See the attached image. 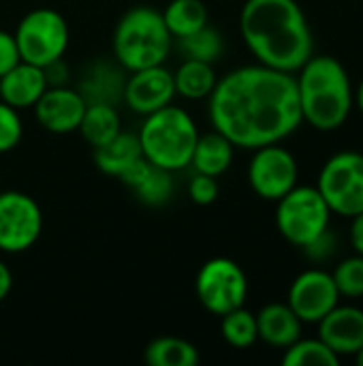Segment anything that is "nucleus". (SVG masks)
<instances>
[{
	"instance_id": "obj_19",
	"label": "nucleus",
	"mask_w": 363,
	"mask_h": 366,
	"mask_svg": "<svg viewBox=\"0 0 363 366\" xmlns=\"http://www.w3.org/2000/svg\"><path fill=\"white\" fill-rule=\"evenodd\" d=\"M124 81L126 79L118 66H113L109 62H94L83 73L77 90L86 99L88 105H92V103L116 105L118 101H122Z\"/></svg>"
},
{
	"instance_id": "obj_7",
	"label": "nucleus",
	"mask_w": 363,
	"mask_h": 366,
	"mask_svg": "<svg viewBox=\"0 0 363 366\" xmlns=\"http://www.w3.org/2000/svg\"><path fill=\"white\" fill-rule=\"evenodd\" d=\"M13 36L19 58L45 69L64 56L68 47V24L58 11L41 6L19 19Z\"/></svg>"
},
{
	"instance_id": "obj_28",
	"label": "nucleus",
	"mask_w": 363,
	"mask_h": 366,
	"mask_svg": "<svg viewBox=\"0 0 363 366\" xmlns=\"http://www.w3.org/2000/svg\"><path fill=\"white\" fill-rule=\"evenodd\" d=\"M178 41H180V51L184 54V58H193V60H201V62H210V64H214L225 49L220 32L214 30L210 24H205L197 32H193L184 39H178Z\"/></svg>"
},
{
	"instance_id": "obj_13",
	"label": "nucleus",
	"mask_w": 363,
	"mask_h": 366,
	"mask_svg": "<svg viewBox=\"0 0 363 366\" xmlns=\"http://www.w3.org/2000/svg\"><path fill=\"white\" fill-rule=\"evenodd\" d=\"M173 97H175L173 73L165 69V64H156L131 73V77L124 81L122 101L135 114L148 116L165 105H171Z\"/></svg>"
},
{
	"instance_id": "obj_23",
	"label": "nucleus",
	"mask_w": 363,
	"mask_h": 366,
	"mask_svg": "<svg viewBox=\"0 0 363 366\" xmlns=\"http://www.w3.org/2000/svg\"><path fill=\"white\" fill-rule=\"evenodd\" d=\"M77 131L92 148L105 146L122 131V122L116 105H107V103L88 105Z\"/></svg>"
},
{
	"instance_id": "obj_26",
	"label": "nucleus",
	"mask_w": 363,
	"mask_h": 366,
	"mask_svg": "<svg viewBox=\"0 0 363 366\" xmlns=\"http://www.w3.org/2000/svg\"><path fill=\"white\" fill-rule=\"evenodd\" d=\"M220 335L223 339L235 347V350H246L252 347L259 341V330H257V315L250 313L244 307H237L220 317Z\"/></svg>"
},
{
	"instance_id": "obj_2",
	"label": "nucleus",
	"mask_w": 363,
	"mask_h": 366,
	"mask_svg": "<svg viewBox=\"0 0 363 366\" xmlns=\"http://www.w3.org/2000/svg\"><path fill=\"white\" fill-rule=\"evenodd\" d=\"M240 32L250 54L270 69L297 73L315 54V39L297 0H246Z\"/></svg>"
},
{
	"instance_id": "obj_21",
	"label": "nucleus",
	"mask_w": 363,
	"mask_h": 366,
	"mask_svg": "<svg viewBox=\"0 0 363 366\" xmlns=\"http://www.w3.org/2000/svg\"><path fill=\"white\" fill-rule=\"evenodd\" d=\"M141 157L143 154H141L139 137L135 133H126V131H120L105 146L94 148V163H96V167L103 174L116 176V178H120V174L126 167H131Z\"/></svg>"
},
{
	"instance_id": "obj_10",
	"label": "nucleus",
	"mask_w": 363,
	"mask_h": 366,
	"mask_svg": "<svg viewBox=\"0 0 363 366\" xmlns=\"http://www.w3.org/2000/svg\"><path fill=\"white\" fill-rule=\"evenodd\" d=\"M43 232L41 206L26 193L0 191V251L24 253Z\"/></svg>"
},
{
	"instance_id": "obj_25",
	"label": "nucleus",
	"mask_w": 363,
	"mask_h": 366,
	"mask_svg": "<svg viewBox=\"0 0 363 366\" xmlns=\"http://www.w3.org/2000/svg\"><path fill=\"white\" fill-rule=\"evenodd\" d=\"M163 19L173 39H184L203 28L210 13L203 0H171L163 11Z\"/></svg>"
},
{
	"instance_id": "obj_14",
	"label": "nucleus",
	"mask_w": 363,
	"mask_h": 366,
	"mask_svg": "<svg viewBox=\"0 0 363 366\" xmlns=\"http://www.w3.org/2000/svg\"><path fill=\"white\" fill-rule=\"evenodd\" d=\"M88 103L68 86H49L34 103V116L39 124L56 135H66L79 129Z\"/></svg>"
},
{
	"instance_id": "obj_12",
	"label": "nucleus",
	"mask_w": 363,
	"mask_h": 366,
	"mask_svg": "<svg viewBox=\"0 0 363 366\" xmlns=\"http://www.w3.org/2000/svg\"><path fill=\"white\" fill-rule=\"evenodd\" d=\"M287 305L302 320V324H319L336 305H340V294L332 272L308 268L297 274L289 287Z\"/></svg>"
},
{
	"instance_id": "obj_32",
	"label": "nucleus",
	"mask_w": 363,
	"mask_h": 366,
	"mask_svg": "<svg viewBox=\"0 0 363 366\" xmlns=\"http://www.w3.org/2000/svg\"><path fill=\"white\" fill-rule=\"evenodd\" d=\"M302 249H304V253H306L308 259H312L315 264H321V262H327V259H332L336 255V251H338V238L329 229H325L321 236H317L312 242H308Z\"/></svg>"
},
{
	"instance_id": "obj_6",
	"label": "nucleus",
	"mask_w": 363,
	"mask_h": 366,
	"mask_svg": "<svg viewBox=\"0 0 363 366\" xmlns=\"http://www.w3.org/2000/svg\"><path fill=\"white\" fill-rule=\"evenodd\" d=\"M276 204V227L293 247L302 249L329 229L332 210L317 187L295 184Z\"/></svg>"
},
{
	"instance_id": "obj_34",
	"label": "nucleus",
	"mask_w": 363,
	"mask_h": 366,
	"mask_svg": "<svg viewBox=\"0 0 363 366\" xmlns=\"http://www.w3.org/2000/svg\"><path fill=\"white\" fill-rule=\"evenodd\" d=\"M351 244L357 255H363V212L351 217Z\"/></svg>"
},
{
	"instance_id": "obj_16",
	"label": "nucleus",
	"mask_w": 363,
	"mask_h": 366,
	"mask_svg": "<svg viewBox=\"0 0 363 366\" xmlns=\"http://www.w3.org/2000/svg\"><path fill=\"white\" fill-rule=\"evenodd\" d=\"M120 180L148 206H165L173 195V172L152 165L143 157L120 174Z\"/></svg>"
},
{
	"instance_id": "obj_11",
	"label": "nucleus",
	"mask_w": 363,
	"mask_h": 366,
	"mask_svg": "<svg viewBox=\"0 0 363 366\" xmlns=\"http://www.w3.org/2000/svg\"><path fill=\"white\" fill-rule=\"evenodd\" d=\"M297 178L300 167L291 150L280 144L255 148L248 165V184L261 199L278 202L297 184Z\"/></svg>"
},
{
	"instance_id": "obj_20",
	"label": "nucleus",
	"mask_w": 363,
	"mask_h": 366,
	"mask_svg": "<svg viewBox=\"0 0 363 366\" xmlns=\"http://www.w3.org/2000/svg\"><path fill=\"white\" fill-rule=\"evenodd\" d=\"M233 144L218 133L216 129L212 133L199 135L195 150H193V159L190 165L195 167L197 174H208V176H223L231 163H233Z\"/></svg>"
},
{
	"instance_id": "obj_1",
	"label": "nucleus",
	"mask_w": 363,
	"mask_h": 366,
	"mask_svg": "<svg viewBox=\"0 0 363 366\" xmlns=\"http://www.w3.org/2000/svg\"><path fill=\"white\" fill-rule=\"evenodd\" d=\"M208 114L212 127L237 148L280 144L302 124L295 73L265 64L240 66L216 81Z\"/></svg>"
},
{
	"instance_id": "obj_31",
	"label": "nucleus",
	"mask_w": 363,
	"mask_h": 366,
	"mask_svg": "<svg viewBox=\"0 0 363 366\" xmlns=\"http://www.w3.org/2000/svg\"><path fill=\"white\" fill-rule=\"evenodd\" d=\"M218 182L214 176H208V174H197L193 176V180L188 182V195L190 199L197 204V206H210L216 202L218 197Z\"/></svg>"
},
{
	"instance_id": "obj_36",
	"label": "nucleus",
	"mask_w": 363,
	"mask_h": 366,
	"mask_svg": "<svg viewBox=\"0 0 363 366\" xmlns=\"http://www.w3.org/2000/svg\"><path fill=\"white\" fill-rule=\"evenodd\" d=\"M355 105H357V109L363 114V77L362 81H359V86L355 88Z\"/></svg>"
},
{
	"instance_id": "obj_33",
	"label": "nucleus",
	"mask_w": 363,
	"mask_h": 366,
	"mask_svg": "<svg viewBox=\"0 0 363 366\" xmlns=\"http://www.w3.org/2000/svg\"><path fill=\"white\" fill-rule=\"evenodd\" d=\"M19 51H17V43L15 36L11 32L0 30V77L19 62Z\"/></svg>"
},
{
	"instance_id": "obj_27",
	"label": "nucleus",
	"mask_w": 363,
	"mask_h": 366,
	"mask_svg": "<svg viewBox=\"0 0 363 366\" xmlns=\"http://www.w3.org/2000/svg\"><path fill=\"white\" fill-rule=\"evenodd\" d=\"M285 366H338L340 358L321 339H297L285 350Z\"/></svg>"
},
{
	"instance_id": "obj_17",
	"label": "nucleus",
	"mask_w": 363,
	"mask_h": 366,
	"mask_svg": "<svg viewBox=\"0 0 363 366\" xmlns=\"http://www.w3.org/2000/svg\"><path fill=\"white\" fill-rule=\"evenodd\" d=\"M49 88L45 69L19 60L0 77V101L15 109L34 107L41 94Z\"/></svg>"
},
{
	"instance_id": "obj_30",
	"label": "nucleus",
	"mask_w": 363,
	"mask_h": 366,
	"mask_svg": "<svg viewBox=\"0 0 363 366\" xmlns=\"http://www.w3.org/2000/svg\"><path fill=\"white\" fill-rule=\"evenodd\" d=\"M24 135V122L19 118V109L0 101V154L19 146Z\"/></svg>"
},
{
	"instance_id": "obj_24",
	"label": "nucleus",
	"mask_w": 363,
	"mask_h": 366,
	"mask_svg": "<svg viewBox=\"0 0 363 366\" xmlns=\"http://www.w3.org/2000/svg\"><path fill=\"white\" fill-rule=\"evenodd\" d=\"M143 358L150 366H197L201 356L199 350L180 337H158L154 339L145 352Z\"/></svg>"
},
{
	"instance_id": "obj_4",
	"label": "nucleus",
	"mask_w": 363,
	"mask_h": 366,
	"mask_svg": "<svg viewBox=\"0 0 363 366\" xmlns=\"http://www.w3.org/2000/svg\"><path fill=\"white\" fill-rule=\"evenodd\" d=\"M137 137L145 161L167 172H182L190 165L199 129L186 109L171 103L148 114Z\"/></svg>"
},
{
	"instance_id": "obj_8",
	"label": "nucleus",
	"mask_w": 363,
	"mask_h": 366,
	"mask_svg": "<svg viewBox=\"0 0 363 366\" xmlns=\"http://www.w3.org/2000/svg\"><path fill=\"white\" fill-rule=\"evenodd\" d=\"M317 189L332 214L351 219L363 212V154L342 150L332 154L321 167Z\"/></svg>"
},
{
	"instance_id": "obj_15",
	"label": "nucleus",
	"mask_w": 363,
	"mask_h": 366,
	"mask_svg": "<svg viewBox=\"0 0 363 366\" xmlns=\"http://www.w3.org/2000/svg\"><path fill=\"white\" fill-rule=\"evenodd\" d=\"M319 339L338 356H355L363 345V309L336 305L319 322Z\"/></svg>"
},
{
	"instance_id": "obj_22",
	"label": "nucleus",
	"mask_w": 363,
	"mask_h": 366,
	"mask_svg": "<svg viewBox=\"0 0 363 366\" xmlns=\"http://www.w3.org/2000/svg\"><path fill=\"white\" fill-rule=\"evenodd\" d=\"M216 71L210 62L186 58L178 71L173 73L175 94L188 99V101H201L208 99L216 86Z\"/></svg>"
},
{
	"instance_id": "obj_3",
	"label": "nucleus",
	"mask_w": 363,
	"mask_h": 366,
	"mask_svg": "<svg viewBox=\"0 0 363 366\" xmlns=\"http://www.w3.org/2000/svg\"><path fill=\"white\" fill-rule=\"evenodd\" d=\"M302 122L329 133L340 129L355 105V90L344 64L327 54L310 56L295 73Z\"/></svg>"
},
{
	"instance_id": "obj_18",
	"label": "nucleus",
	"mask_w": 363,
	"mask_h": 366,
	"mask_svg": "<svg viewBox=\"0 0 363 366\" xmlns=\"http://www.w3.org/2000/svg\"><path fill=\"white\" fill-rule=\"evenodd\" d=\"M257 330L263 343L287 350L302 337V320L287 302H270L257 313Z\"/></svg>"
},
{
	"instance_id": "obj_9",
	"label": "nucleus",
	"mask_w": 363,
	"mask_h": 366,
	"mask_svg": "<svg viewBox=\"0 0 363 366\" xmlns=\"http://www.w3.org/2000/svg\"><path fill=\"white\" fill-rule=\"evenodd\" d=\"M195 292L203 309L223 317L225 313L244 307L248 296V279L242 266L229 257L208 259L197 272Z\"/></svg>"
},
{
	"instance_id": "obj_5",
	"label": "nucleus",
	"mask_w": 363,
	"mask_h": 366,
	"mask_svg": "<svg viewBox=\"0 0 363 366\" xmlns=\"http://www.w3.org/2000/svg\"><path fill=\"white\" fill-rule=\"evenodd\" d=\"M173 36L165 26L163 13L152 6L128 9L113 30V56L126 71L165 64Z\"/></svg>"
},
{
	"instance_id": "obj_29",
	"label": "nucleus",
	"mask_w": 363,
	"mask_h": 366,
	"mask_svg": "<svg viewBox=\"0 0 363 366\" xmlns=\"http://www.w3.org/2000/svg\"><path fill=\"white\" fill-rule=\"evenodd\" d=\"M332 279L340 298H363V255H351L336 264Z\"/></svg>"
},
{
	"instance_id": "obj_37",
	"label": "nucleus",
	"mask_w": 363,
	"mask_h": 366,
	"mask_svg": "<svg viewBox=\"0 0 363 366\" xmlns=\"http://www.w3.org/2000/svg\"><path fill=\"white\" fill-rule=\"evenodd\" d=\"M355 360H357V365L363 366V345H362V347H359V352L355 354Z\"/></svg>"
},
{
	"instance_id": "obj_35",
	"label": "nucleus",
	"mask_w": 363,
	"mask_h": 366,
	"mask_svg": "<svg viewBox=\"0 0 363 366\" xmlns=\"http://www.w3.org/2000/svg\"><path fill=\"white\" fill-rule=\"evenodd\" d=\"M11 287H13V274L9 266L0 259V302L11 294Z\"/></svg>"
}]
</instances>
